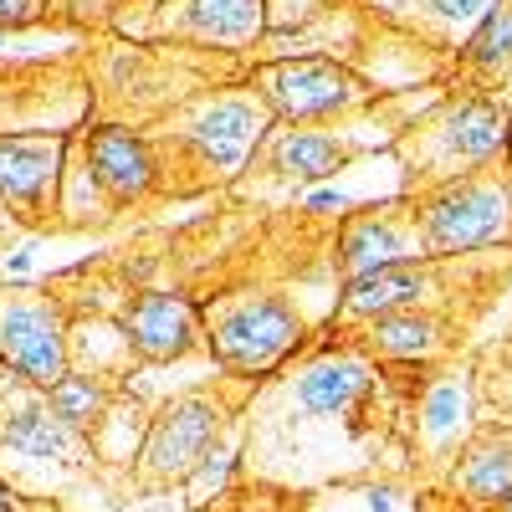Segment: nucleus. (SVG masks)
I'll return each mask as SVG.
<instances>
[{
    "label": "nucleus",
    "instance_id": "4468645a",
    "mask_svg": "<svg viewBox=\"0 0 512 512\" xmlns=\"http://www.w3.org/2000/svg\"><path fill=\"white\" fill-rule=\"evenodd\" d=\"M338 262L349 277H364L374 267H395V262H415L410 256V236L390 221V216H354L344 241H338Z\"/></svg>",
    "mask_w": 512,
    "mask_h": 512
},
{
    "label": "nucleus",
    "instance_id": "ddd939ff",
    "mask_svg": "<svg viewBox=\"0 0 512 512\" xmlns=\"http://www.w3.org/2000/svg\"><path fill=\"white\" fill-rule=\"evenodd\" d=\"M6 446L21 456L52 461V456H77L82 436H77V425H67L52 410V400H26V405H11L6 415Z\"/></svg>",
    "mask_w": 512,
    "mask_h": 512
},
{
    "label": "nucleus",
    "instance_id": "7ed1b4c3",
    "mask_svg": "<svg viewBox=\"0 0 512 512\" xmlns=\"http://www.w3.org/2000/svg\"><path fill=\"white\" fill-rule=\"evenodd\" d=\"M256 93L277 118L308 123V118L354 108L364 98V82L333 57H297V62H272L256 72Z\"/></svg>",
    "mask_w": 512,
    "mask_h": 512
},
{
    "label": "nucleus",
    "instance_id": "f3484780",
    "mask_svg": "<svg viewBox=\"0 0 512 512\" xmlns=\"http://www.w3.org/2000/svg\"><path fill=\"white\" fill-rule=\"evenodd\" d=\"M185 26L205 41L236 47V41H251L262 31V0H190Z\"/></svg>",
    "mask_w": 512,
    "mask_h": 512
},
{
    "label": "nucleus",
    "instance_id": "2eb2a0df",
    "mask_svg": "<svg viewBox=\"0 0 512 512\" xmlns=\"http://www.w3.org/2000/svg\"><path fill=\"white\" fill-rule=\"evenodd\" d=\"M364 344L379 359H425V354H436L441 328H436V318H425L415 308H400V313H379L364 333Z\"/></svg>",
    "mask_w": 512,
    "mask_h": 512
},
{
    "label": "nucleus",
    "instance_id": "f8f14e48",
    "mask_svg": "<svg viewBox=\"0 0 512 512\" xmlns=\"http://www.w3.org/2000/svg\"><path fill=\"white\" fill-rule=\"evenodd\" d=\"M369 369L359 359H318L297 374V405L313 415H344L364 400Z\"/></svg>",
    "mask_w": 512,
    "mask_h": 512
},
{
    "label": "nucleus",
    "instance_id": "4be33fe9",
    "mask_svg": "<svg viewBox=\"0 0 512 512\" xmlns=\"http://www.w3.org/2000/svg\"><path fill=\"white\" fill-rule=\"evenodd\" d=\"M431 11L446 16V21H466V16L482 11V0H431Z\"/></svg>",
    "mask_w": 512,
    "mask_h": 512
},
{
    "label": "nucleus",
    "instance_id": "393cba45",
    "mask_svg": "<svg viewBox=\"0 0 512 512\" xmlns=\"http://www.w3.org/2000/svg\"><path fill=\"white\" fill-rule=\"evenodd\" d=\"M0 41H6V31H0Z\"/></svg>",
    "mask_w": 512,
    "mask_h": 512
},
{
    "label": "nucleus",
    "instance_id": "aec40b11",
    "mask_svg": "<svg viewBox=\"0 0 512 512\" xmlns=\"http://www.w3.org/2000/svg\"><path fill=\"white\" fill-rule=\"evenodd\" d=\"M461 487L472 497H502L512 487V451H497V446H482L472 456V466H466Z\"/></svg>",
    "mask_w": 512,
    "mask_h": 512
},
{
    "label": "nucleus",
    "instance_id": "b1692460",
    "mask_svg": "<svg viewBox=\"0 0 512 512\" xmlns=\"http://www.w3.org/2000/svg\"><path fill=\"white\" fill-rule=\"evenodd\" d=\"M502 512H512V487H507V492H502Z\"/></svg>",
    "mask_w": 512,
    "mask_h": 512
},
{
    "label": "nucleus",
    "instance_id": "39448f33",
    "mask_svg": "<svg viewBox=\"0 0 512 512\" xmlns=\"http://www.w3.org/2000/svg\"><path fill=\"white\" fill-rule=\"evenodd\" d=\"M0 359L36 390H52L67 374V338L57 308L41 297H6L0 303Z\"/></svg>",
    "mask_w": 512,
    "mask_h": 512
},
{
    "label": "nucleus",
    "instance_id": "dca6fc26",
    "mask_svg": "<svg viewBox=\"0 0 512 512\" xmlns=\"http://www.w3.org/2000/svg\"><path fill=\"white\" fill-rule=\"evenodd\" d=\"M344 159H349V144H338L333 134H313V128H292V134L272 144L277 175H292V180H328Z\"/></svg>",
    "mask_w": 512,
    "mask_h": 512
},
{
    "label": "nucleus",
    "instance_id": "423d86ee",
    "mask_svg": "<svg viewBox=\"0 0 512 512\" xmlns=\"http://www.w3.org/2000/svg\"><path fill=\"white\" fill-rule=\"evenodd\" d=\"M123 333H128V349L149 364H169V359H185L200 338V313L175 292H144L123 308Z\"/></svg>",
    "mask_w": 512,
    "mask_h": 512
},
{
    "label": "nucleus",
    "instance_id": "0eeeda50",
    "mask_svg": "<svg viewBox=\"0 0 512 512\" xmlns=\"http://www.w3.org/2000/svg\"><path fill=\"white\" fill-rule=\"evenodd\" d=\"M62 139H0V200L36 210L57 185Z\"/></svg>",
    "mask_w": 512,
    "mask_h": 512
},
{
    "label": "nucleus",
    "instance_id": "9d476101",
    "mask_svg": "<svg viewBox=\"0 0 512 512\" xmlns=\"http://www.w3.org/2000/svg\"><path fill=\"white\" fill-rule=\"evenodd\" d=\"M256 128H262V113H256L251 103H236L231 98V103H216L195 123L190 144L205 154L210 169H236L251 154V144H256Z\"/></svg>",
    "mask_w": 512,
    "mask_h": 512
},
{
    "label": "nucleus",
    "instance_id": "5701e85b",
    "mask_svg": "<svg viewBox=\"0 0 512 512\" xmlns=\"http://www.w3.org/2000/svg\"><path fill=\"white\" fill-rule=\"evenodd\" d=\"M6 507H11V492H6V487H0V512H6Z\"/></svg>",
    "mask_w": 512,
    "mask_h": 512
},
{
    "label": "nucleus",
    "instance_id": "6e6552de",
    "mask_svg": "<svg viewBox=\"0 0 512 512\" xmlns=\"http://www.w3.org/2000/svg\"><path fill=\"white\" fill-rule=\"evenodd\" d=\"M88 169L113 200H144L154 185L149 149L128 134V128H98L88 139Z\"/></svg>",
    "mask_w": 512,
    "mask_h": 512
},
{
    "label": "nucleus",
    "instance_id": "412c9836",
    "mask_svg": "<svg viewBox=\"0 0 512 512\" xmlns=\"http://www.w3.org/2000/svg\"><path fill=\"white\" fill-rule=\"evenodd\" d=\"M41 11V0H0V31H11Z\"/></svg>",
    "mask_w": 512,
    "mask_h": 512
},
{
    "label": "nucleus",
    "instance_id": "1a4fd4ad",
    "mask_svg": "<svg viewBox=\"0 0 512 512\" xmlns=\"http://www.w3.org/2000/svg\"><path fill=\"white\" fill-rule=\"evenodd\" d=\"M441 144L451 164H482L507 144V113L487 98H466L461 108L446 113L441 123Z\"/></svg>",
    "mask_w": 512,
    "mask_h": 512
},
{
    "label": "nucleus",
    "instance_id": "20e7f679",
    "mask_svg": "<svg viewBox=\"0 0 512 512\" xmlns=\"http://www.w3.org/2000/svg\"><path fill=\"white\" fill-rule=\"evenodd\" d=\"M221 436V410L210 405L205 395H185L175 405H164L159 420L149 425L144 441V477L149 482H180L195 477L200 466L210 461V446Z\"/></svg>",
    "mask_w": 512,
    "mask_h": 512
},
{
    "label": "nucleus",
    "instance_id": "f03ea898",
    "mask_svg": "<svg viewBox=\"0 0 512 512\" xmlns=\"http://www.w3.org/2000/svg\"><path fill=\"white\" fill-rule=\"evenodd\" d=\"M512 231V195L487 180H461L446 185L436 200H425L415 210V236L431 256H456L492 246Z\"/></svg>",
    "mask_w": 512,
    "mask_h": 512
},
{
    "label": "nucleus",
    "instance_id": "6ab92c4d",
    "mask_svg": "<svg viewBox=\"0 0 512 512\" xmlns=\"http://www.w3.org/2000/svg\"><path fill=\"white\" fill-rule=\"evenodd\" d=\"M466 62L487 67V72L512 62V0H497V6L487 11L482 31L472 36V47H466Z\"/></svg>",
    "mask_w": 512,
    "mask_h": 512
},
{
    "label": "nucleus",
    "instance_id": "f257e3e1",
    "mask_svg": "<svg viewBox=\"0 0 512 512\" xmlns=\"http://www.w3.org/2000/svg\"><path fill=\"white\" fill-rule=\"evenodd\" d=\"M297 338H303V318L282 297H231L210 313V349L231 374H262L282 364Z\"/></svg>",
    "mask_w": 512,
    "mask_h": 512
},
{
    "label": "nucleus",
    "instance_id": "a211bd4d",
    "mask_svg": "<svg viewBox=\"0 0 512 512\" xmlns=\"http://www.w3.org/2000/svg\"><path fill=\"white\" fill-rule=\"evenodd\" d=\"M47 400H52V410H57L67 425H77V431H88V425L103 415V405H108L103 384L88 379V374H72V369L47 390Z\"/></svg>",
    "mask_w": 512,
    "mask_h": 512
},
{
    "label": "nucleus",
    "instance_id": "9b49d317",
    "mask_svg": "<svg viewBox=\"0 0 512 512\" xmlns=\"http://www.w3.org/2000/svg\"><path fill=\"white\" fill-rule=\"evenodd\" d=\"M425 292V267L420 262H395V267H374L364 277H349L344 287V313L349 318H379V313H400Z\"/></svg>",
    "mask_w": 512,
    "mask_h": 512
}]
</instances>
